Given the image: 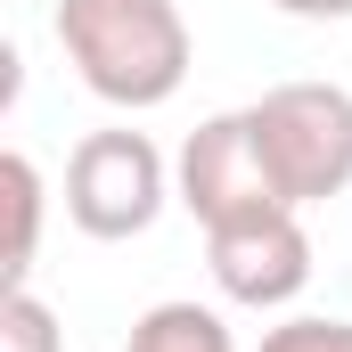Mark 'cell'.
I'll list each match as a JSON object with an SVG mask.
<instances>
[{"mask_svg": "<svg viewBox=\"0 0 352 352\" xmlns=\"http://www.w3.org/2000/svg\"><path fill=\"white\" fill-rule=\"evenodd\" d=\"M58 50L90 98L148 115L188 82V16L180 0H58Z\"/></svg>", "mask_w": 352, "mask_h": 352, "instance_id": "1", "label": "cell"}, {"mask_svg": "<svg viewBox=\"0 0 352 352\" xmlns=\"http://www.w3.org/2000/svg\"><path fill=\"white\" fill-rule=\"evenodd\" d=\"M270 188L287 205H328L352 188V90L344 82H278L254 107Z\"/></svg>", "mask_w": 352, "mask_h": 352, "instance_id": "2", "label": "cell"}, {"mask_svg": "<svg viewBox=\"0 0 352 352\" xmlns=\"http://www.w3.org/2000/svg\"><path fill=\"white\" fill-rule=\"evenodd\" d=\"M164 205H180V197H173V164H164V148L148 131L107 123V131L74 140V156H66V221L82 238H98V246L148 238Z\"/></svg>", "mask_w": 352, "mask_h": 352, "instance_id": "3", "label": "cell"}, {"mask_svg": "<svg viewBox=\"0 0 352 352\" xmlns=\"http://www.w3.org/2000/svg\"><path fill=\"white\" fill-rule=\"evenodd\" d=\"M205 270L238 311H287L311 287V230L303 205H263L246 221L205 230Z\"/></svg>", "mask_w": 352, "mask_h": 352, "instance_id": "4", "label": "cell"}, {"mask_svg": "<svg viewBox=\"0 0 352 352\" xmlns=\"http://www.w3.org/2000/svg\"><path fill=\"white\" fill-rule=\"evenodd\" d=\"M173 197L205 221V230L246 221V213H263V205H287V197L270 188V164H263V140H254V115H246V107H238V115H205V123L180 140Z\"/></svg>", "mask_w": 352, "mask_h": 352, "instance_id": "5", "label": "cell"}, {"mask_svg": "<svg viewBox=\"0 0 352 352\" xmlns=\"http://www.w3.org/2000/svg\"><path fill=\"white\" fill-rule=\"evenodd\" d=\"M123 352H238V336H230V320H221L213 303L173 295V303H148V311L131 320Z\"/></svg>", "mask_w": 352, "mask_h": 352, "instance_id": "6", "label": "cell"}, {"mask_svg": "<svg viewBox=\"0 0 352 352\" xmlns=\"http://www.w3.org/2000/svg\"><path fill=\"white\" fill-rule=\"evenodd\" d=\"M0 188H8V246H0V278H8V287H33V254H41V205H50L41 164H33L25 148H8V156H0Z\"/></svg>", "mask_w": 352, "mask_h": 352, "instance_id": "7", "label": "cell"}, {"mask_svg": "<svg viewBox=\"0 0 352 352\" xmlns=\"http://www.w3.org/2000/svg\"><path fill=\"white\" fill-rule=\"evenodd\" d=\"M0 352H66L58 311H50L33 287H8V295H0Z\"/></svg>", "mask_w": 352, "mask_h": 352, "instance_id": "8", "label": "cell"}, {"mask_svg": "<svg viewBox=\"0 0 352 352\" xmlns=\"http://www.w3.org/2000/svg\"><path fill=\"white\" fill-rule=\"evenodd\" d=\"M254 352H352V320H328V311H295V320L263 328V344H254Z\"/></svg>", "mask_w": 352, "mask_h": 352, "instance_id": "9", "label": "cell"}, {"mask_svg": "<svg viewBox=\"0 0 352 352\" xmlns=\"http://www.w3.org/2000/svg\"><path fill=\"white\" fill-rule=\"evenodd\" d=\"M278 16H303V25H344L352 16V0H270Z\"/></svg>", "mask_w": 352, "mask_h": 352, "instance_id": "10", "label": "cell"}]
</instances>
